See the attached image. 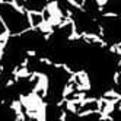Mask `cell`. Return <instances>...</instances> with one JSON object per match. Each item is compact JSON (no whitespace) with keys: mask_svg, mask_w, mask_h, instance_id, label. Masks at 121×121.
I'll return each instance as SVG.
<instances>
[]
</instances>
